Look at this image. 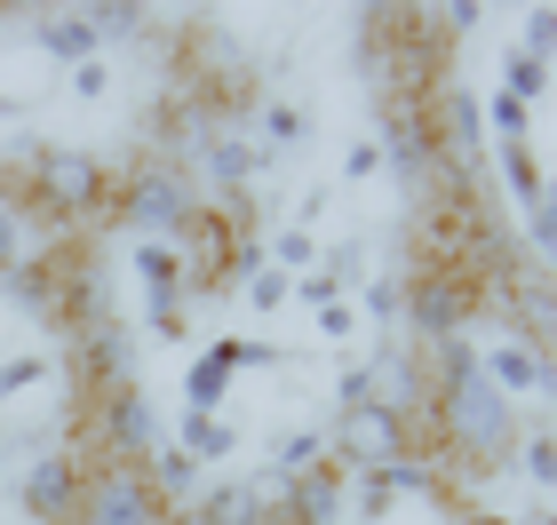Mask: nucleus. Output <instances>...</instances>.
Segmentation results:
<instances>
[{"label":"nucleus","instance_id":"obj_1","mask_svg":"<svg viewBox=\"0 0 557 525\" xmlns=\"http://www.w3.org/2000/svg\"><path fill=\"white\" fill-rule=\"evenodd\" d=\"M24 208V223H48V232H81V223H104L112 199V167L81 152V143H24L16 175L0 184Z\"/></svg>","mask_w":557,"mask_h":525},{"label":"nucleus","instance_id":"obj_2","mask_svg":"<svg viewBox=\"0 0 557 525\" xmlns=\"http://www.w3.org/2000/svg\"><path fill=\"white\" fill-rule=\"evenodd\" d=\"M208 208L191 184V167H175L168 152H136L128 167L112 175V199H104V223L112 232H128V239H184L191 232V215Z\"/></svg>","mask_w":557,"mask_h":525},{"label":"nucleus","instance_id":"obj_3","mask_svg":"<svg viewBox=\"0 0 557 525\" xmlns=\"http://www.w3.org/2000/svg\"><path fill=\"white\" fill-rule=\"evenodd\" d=\"M478 311H486V287H478V271H462V263L398 271V342H407V350H430V342L470 335Z\"/></svg>","mask_w":557,"mask_h":525},{"label":"nucleus","instance_id":"obj_4","mask_svg":"<svg viewBox=\"0 0 557 525\" xmlns=\"http://www.w3.org/2000/svg\"><path fill=\"white\" fill-rule=\"evenodd\" d=\"M88 430H96V462H128L144 470L151 454H160V438H168V422L160 407H151V390L136 383H112V390H96V414H88Z\"/></svg>","mask_w":557,"mask_h":525},{"label":"nucleus","instance_id":"obj_5","mask_svg":"<svg viewBox=\"0 0 557 525\" xmlns=\"http://www.w3.org/2000/svg\"><path fill=\"white\" fill-rule=\"evenodd\" d=\"M72 525H168L160 486L128 462H88V486H81V517Z\"/></svg>","mask_w":557,"mask_h":525},{"label":"nucleus","instance_id":"obj_6","mask_svg":"<svg viewBox=\"0 0 557 525\" xmlns=\"http://www.w3.org/2000/svg\"><path fill=\"white\" fill-rule=\"evenodd\" d=\"M81 486H88V462L64 454V446H57V454H33V462L9 478L24 525H72V517H81Z\"/></svg>","mask_w":557,"mask_h":525},{"label":"nucleus","instance_id":"obj_7","mask_svg":"<svg viewBox=\"0 0 557 525\" xmlns=\"http://www.w3.org/2000/svg\"><path fill=\"white\" fill-rule=\"evenodd\" d=\"M478 374H486L510 407H518V398H549V383H557L549 342H525V335H510V327H502L494 342H478Z\"/></svg>","mask_w":557,"mask_h":525},{"label":"nucleus","instance_id":"obj_8","mask_svg":"<svg viewBox=\"0 0 557 525\" xmlns=\"http://www.w3.org/2000/svg\"><path fill=\"white\" fill-rule=\"evenodd\" d=\"M271 510H278V525H343V510H350V470L343 462H311L302 478L271 486Z\"/></svg>","mask_w":557,"mask_h":525},{"label":"nucleus","instance_id":"obj_9","mask_svg":"<svg viewBox=\"0 0 557 525\" xmlns=\"http://www.w3.org/2000/svg\"><path fill=\"white\" fill-rule=\"evenodd\" d=\"M271 486L263 478H208L184 510H168V525H271Z\"/></svg>","mask_w":557,"mask_h":525},{"label":"nucleus","instance_id":"obj_10","mask_svg":"<svg viewBox=\"0 0 557 525\" xmlns=\"http://www.w3.org/2000/svg\"><path fill=\"white\" fill-rule=\"evenodd\" d=\"M64 342H72V374L88 383V398L112 390V383H128V350H136V342H128V327H120L112 311L88 318V327H72Z\"/></svg>","mask_w":557,"mask_h":525},{"label":"nucleus","instance_id":"obj_11","mask_svg":"<svg viewBox=\"0 0 557 525\" xmlns=\"http://www.w3.org/2000/svg\"><path fill=\"white\" fill-rule=\"evenodd\" d=\"M24 24H33L24 40H33V48H40V57L57 64V72H72V64H96V57H104V40H96V16H88V9H33Z\"/></svg>","mask_w":557,"mask_h":525},{"label":"nucleus","instance_id":"obj_12","mask_svg":"<svg viewBox=\"0 0 557 525\" xmlns=\"http://www.w3.org/2000/svg\"><path fill=\"white\" fill-rule=\"evenodd\" d=\"M128 263H136V279H144V303H175V295H184V247L128 239Z\"/></svg>","mask_w":557,"mask_h":525},{"label":"nucleus","instance_id":"obj_13","mask_svg":"<svg viewBox=\"0 0 557 525\" xmlns=\"http://www.w3.org/2000/svg\"><path fill=\"white\" fill-rule=\"evenodd\" d=\"M168 438L184 446V454H191L199 470H223V462L239 454V422H223V414H184Z\"/></svg>","mask_w":557,"mask_h":525},{"label":"nucleus","instance_id":"obj_14","mask_svg":"<svg viewBox=\"0 0 557 525\" xmlns=\"http://www.w3.org/2000/svg\"><path fill=\"white\" fill-rule=\"evenodd\" d=\"M144 478L160 486V502H168V510H184L191 493H199V486L215 478V470H199V462H191V454H184V446H175V438H160V454L144 462Z\"/></svg>","mask_w":557,"mask_h":525},{"label":"nucleus","instance_id":"obj_15","mask_svg":"<svg viewBox=\"0 0 557 525\" xmlns=\"http://www.w3.org/2000/svg\"><path fill=\"white\" fill-rule=\"evenodd\" d=\"M311 462H326V430H319V422H295V430H278V438H271V470H263V486H287V478H302Z\"/></svg>","mask_w":557,"mask_h":525},{"label":"nucleus","instance_id":"obj_16","mask_svg":"<svg viewBox=\"0 0 557 525\" xmlns=\"http://www.w3.org/2000/svg\"><path fill=\"white\" fill-rule=\"evenodd\" d=\"M223 398H232V366H223L215 350H191V366H184V414H223Z\"/></svg>","mask_w":557,"mask_h":525},{"label":"nucleus","instance_id":"obj_17","mask_svg":"<svg viewBox=\"0 0 557 525\" xmlns=\"http://www.w3.org/2000/svg\"><path fill=\"white\" fill-rule=\"evenodd\" d=\"M40 383H57V350H9V359H0V407L33 398Z\"/></svg>","mask_w":557,"mask_h":525},{"label":"nucleus","instance_id":"obj_18","mask_svg":"<svg viewBox=\"0 0 557 525\" xmlns=\"http://www.w3.org/2000/svg\"><path fill=\"white\" fill-rule=\"evenodd\" d=\"M510 462L525 470V486H534V502H549V486H557V454H549V422H525L518 446H510Z\"/></svg>","mask_w":557,"mask_h":525},{"label":"nucleus","instance_id":"obj_19","mask_svg":"<svg viewBox=\"0 0 557 525\" xmlns=\"http://www.w3.org/2000/svg\"><path fill=\"white\" fill-rule=\"evenodd\" d=\"M494 152H502V184L518 191V208H542V199H549L542 152H534V143H494Z\"/></svg>","mask_w":557,"mask_h":525},{"label":"nucleus","instance_id":"obj_20","mask_svg":"<svg viewBox=\"0 0 557 525\" xmlns=\"http://www.w3.org/2000/svg\"><path fill=\"white\" fill-rule=\"evenodd\" d=\"M502 96L534 112L542 96H549V64H542V57H525V48H502Z\"/></svg>","mask_w":557,"mask_h":525},{"label":"nucleus","instance_id":"obj_21","mask_svg":"<svg viewBox=\"0 0 557 525\" xmlns=\"http://www.w3.org/2000/svg\"><path fill=\"white\" fill-rule=\"evenodd\" d=\"M232 295L247 303V318H278V311L295 303V279H287V271H271V263H263V271H247V279H239Z\"/></svg>","mask_w":557,"mask_h":525},{"label":"nucleus","instance_id":"obj_22","mask_svg":"<svg viewBox=\"0 0 557 525\" xmlns=\"http://www.w3.org/2000/svg\"><path fill=\"white\" fill-rule=\"evenodd\" d=\"M263 263L287 271V279H302V271L319 263V232H302V223H278V232L263 239Z\"/></svg>","mask_w":557,"mask_h":525},{"label":"nucleus","instance_id":"obj_23","mask_svg":"<svg viewBox=\"0 0 557 525\" xmlns=\"http://www.w3.org/2000/svg\"><path fill=\"white\" fill-rule=\"evenodd\" d=\"M223 366H232V383L239 374H271V366H287V350L278 342H263V335H223V342H208Z\"/></svg>","mask_w":557,"mask_h":525},{"label":"nucleus","instance_id":"obj_24","mask_svg":"<svg viewBox=\"0 0 557 525\" xmlns=\"http://www.w3.org/2000/svg\"><path fill=\"white\" fill-rule=\"evenodd\" d=\"M96 40L104 48H128V40H144L151 33V9H136V0H96Z\"/></svg>","mask_w":557,"mask_h":525},{"label":"nucleus","instance_id":"obj_25","mask_svg":"<svg viewBox=\"0 0 557 525\" xmlns=\"http://www.w3.org/2000/svg\"><path fill=\"white\" fill-rule=\"evenodd\" d=\"M478 120H486V136L494 143H525V136H534V112H525V104H510V96H486V104H478Z\"/></svg>","mask_w":557,"mask_h":525},{"label":"nucleus","instance_id":"obj_26","mask_svg":"<svg viewBox=\"0 0 557 525\" xmlns=\"http://www.w3.org/2000/svg\"><path fill=\"white\" fill-rule=\"evenodd\" d=\"M24 255H33V223H24V208H16L9 191H0V279H9Z\"/></svg>","mask_w":557,"mask_h":525},{"label":"nucleus","instance_id":"obj_27","mask_svg":"<svg viewBox=\"0 0 557 525\" xmlns=\"http://www.w3.org/2000/svg\"><path fill=\"white\" fill-rule=\"evenodd\" d=\"M367 407H374V350L335 374V414H367Z\"/></svg>","mask_w":557,"mask_h":525},{"label":"nucleus","instance_id":"obj_28","mask_svg":"<svg viewBox=\"0 0 557 525\" xmlns=\"http://www.w3.org/2000/svg\"><path fill=\"white\" fill-rule=\"evenodd\" d=\"M422 24H446L438 40H462V33H478V24H486V9H478V0H446V9H422Z\"/></svg>","mask_w":557,"mask_h":525},{"label":"nucleus","instance_id":"obj_29","mask_svg":"<svg viewBox=\"0 0 557 525\" xmlns=\"http://www.w3.org/2000/svg\"><path fill=\"white\" fill-rule=\"evenodd\" d=\"M64 88H72V104H96V96H112V64H104V57H96V64H72Z\"/></svg>","mask_w":557,"mask_h":525},{"label":"nucleus","instance_id":"obj_30","mask_svg":"<svg viewBox=\"0 0 557 525\" xmlns=\"http://www.w3.org/2000/svg\"><path fill=\"white\" fill-rule=\"evenodd\" d=\"M311 318H319V342H350V335H359V303H350V295H343V303H319Z\"/></svg>","mask_w":557,"mask_h":525},{"label":"nucleus","instance_id":"obj_31","mask_svg":"<svg viewBox=\"0 0 557 525\" xmlns=\"http://www.w3.org/2000/svg\"><path fill=\"white\" fill-rule=\"evenodd\" d=\"M383 175V152H374V136H350V152H343V184H374Z\"/></svg>","mask_w":557,"mask_h":525},{"label":"nucleus","instance_id":"obj_32","mask_svg":"<svg viewBox=\"0 0 557 525\" xmlns=\"http://www.w3.org/2000/svg\"><path fill=\"white\" fill-rule=\"evenodd\" d=\"M549 40H557V9H534V16H525V40H518V48L549 64Z\"/></svg>","mask_w":557,"mask_h":525},{"label":"nucleus","instance_id":"obj_33","mask_svg":"<svg viewBox=\"0 0 557 525\" xmlns=\"http://www.w3.org/2000/svg\"><path fill=\"white\" fill-rule=\"evenodd\" d=\"M549 239H557V208L542 199V208H525V247H534V255H549Z\"/></svg>","mask_w":557,"mask_h":525},{"label":"nucleus","instance_id":"obj_34","mask_svg":"<svg viewBox=\"0 0 557 525\" xmlns=\"http://www.w3.org/2000/svg\"><path fill=\"white\" fill-rule=\"evenodd\" d=\"M0 120H24V96H0Z\"/></svg>","mask_w":557,"mask_h":525}]
</instances>
